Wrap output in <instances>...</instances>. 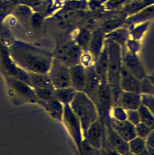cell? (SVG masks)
Masks as SVG:
<instances>
[{"label":"cell","mask_w":154,"mask_h":155,"mask_svg":"<svg viewBox=\"0 0 154 155\" xmlns=\"http://www.w3.org/2000/svg\"><path fill=\"white\" fill-rule=\"evenodd\" d=\"M91 35L86 31H82L77 28L74 31L72 40L83 51H88Z\"/></svg>","instance_id":"7402d4cb"},{"label":"cell","mask_w":154,"mask_h":155,"mask_svg":"<svg viewBox=\"0 0 154 155\" xmlns=\"http://www.w3.org/2000/svg\"><path fill=\"white\" fill-rule=\"evenodd\" d=\"M86 80L85 88L83 91L95 105L98 88L100 85V79L97 74L94 64L86 67Z\"/></svg>","instance_id":"30bf717a"},{"label":"cell","mask_w":154,"mask_h":155,"mask_svg":"<svg viewBox=\"0 0 154 155\" xmlns=\"http://www.w3.org/2000/svg\"><path fill=\"white\" fill-rule=\"evenodd\" d=\"M106 140L109 148L114 153L121 154H130L128 142L121 137L111 127L108 122H104Z\"/></svg>","instance_id":"ba28073f"},{"label":"cell","mask_w":154,"mask_h":155,"mask_svg":"<svg viewBox=\"0 0 154 155\" xmlns=\"http://www.w3.org/2000/svg\"><path fill=\"white\" fill-rule=\"evenodd\" d=\"M31 86L34 87L54 88L48 74L28 72Z\"/></svg>","instance_id":"44dd1931"},{"label":"cell","mask_w":154,"mask_h":155,"mask_svg":"<svg viewBox=\"0 0 154 155\" xmlns=\"http://www.w3.org/2000/svg\"><path fill=\"white\" fill-rule=\"evenodd\" d=\"M146 145L154 148V130L151 131L146 139Z\"/></svg>","instance_id":"4dcf8cb0"},{"label":"cell","mask_w":154,"mask_h":155,"mask_svg":"<svg viewBox=\"0 0 154 155\" xmlns=\"http://www.w3.org/2000/svg\"><path fill=\"white\" fill-rule=\"evenodd\" d=\"M13 61L27 72L48 74L54 54L27 43L15 41L10 48Z\"/></svg>","instance_id":"6da1fadb"},{"label":"cell","mask_w":154,"mask_h":155,"mask_svg":"<svg viewBox=\"0 0 154 155\" xmlns=\"http://www.w3.org/2000/svg\"><path fill=\"white\" fill-rule=\"evenodd\" d=\"M123 64L136 78L140 80L147 77V74L143 65L136 53H134L127 48L121 50Z\"/></svg>","instance_id":"9c48e42d"},{"label":"cell","mask_w":154,"mask_h":155,"mask_svg":"<svg viewBox=\"0 0 154 155\" xmlns=\"http://www.w3.org/2000/svg\"><path fill=\"white\" fill-rule=\"evenodd\" d=\"M62 121L72 138L78 151L81 154V143L83 139L80 120L69 105H64Z\"/></svg>","instance_id":"52a82bcc"},{"label":"cell","mask_w":154,"mask_h":155,"mask_svg":"<svg viewBox=\"0 0 154 155\" xmlns=\"http://www.w3.org/2000/svg\"><path fill=\"white\" fill-rule=\"evenodd\" d=\"M38 100L45 101L54 97V88L34 87Z\"/></svg>","instance_id":"d4e9b609"},{"label":"cell","mask_w":154,"mask_h":155,"mask_svg":"<svg viewBox=\"0 0 154 155\" xmlns=\"http://www.w3.org/2000/svg\"><path fill=\"white\" fill-rule=\"evenodd\" d=\"M7 81L14 92H16L21 97L30 102H37L38 99L34 88L29 84L10 76L7 78Z\"/></svg>","instance_id":"7c38bea8"},{"label":"cell","mask_w":154,"mask_h":155,"mask_svg":"<svg viewBox=\"0 0 154 155\" xmlns=\"http://www.w3.org/2000/svg\"><path fill=\"white\" fill-rule=\"evenodd\" d=\"M128 145L130 154H147L145 139L136 136L128 142Z\"/></svg>","instance_id":"603a6c76"},{"label":"cell","mask_w":154,"mask_h":155,"mask_svg":"<svg viewBox=\"0 0 154 155\" xmlns=\"http://www.w3.org/2000/svg\"><path fill=\"white\" fill-rule=\"evenodd\" d=\"M146 78L154 85V75H149V76H147Z\"/></svg>","instance_id":"d6a6232c"},{"label":"cell","mask_w":154,"mask_h":155,"mask_svg":"<svg viewBox=\"0 0 154 155\" xmlns=\"http://www.w3.org/2000/svg\"><path fill=\"white\" fill-rule=\"evenodd\" d=\"M141 104V94L123 91L120 94L117 105L124 110H138Z\"/></svg>","instance_id":"e0dca14e"},{"label":"cell","mask_w":154,"mask_h":155,"mask_svg":"<svg viewBox=\"0 0 154 155\" xmlns=\"http://www.w3.org/2000/svg\"><path fill=\"white\" fill-rule=\"evenodd\" d=\"M48 74L54 88L71 86L69 67L54 56Z\"/></svg>","instance_id":"8992f818"},{"label":"cell","mask_w":154,"mask_h":155,"mask_svg":"<svg viewBox=\"0 0 154 155\" xmlns=\"http://www.w3.org/2000/svg\"><path fill=\"white\" fill-rule=\"evenodd\" d=\"M127 119L133 125H136L140 122V115L138 110H126Z\"/></svg>","instance_id":"f546056e"},{"label":"cell","mask_w":154,"mask_h":155,"mask_svg":"<svg viewBox=\"0 0 154 155\" xmlns=\"http://www.w3.org/2000/svg\"><path fill=\"white\" fill-rule=\"evenodd\" d=\"M95 106L98 114V119L103 122L110 118V113L113 107V96L107 82H100Z\"/></svg>","instance_id":"5b68a950"},{"label":"cell","mask_w":154,"mask_h":155,"mask_svg":"<svg viewBox=\"0 0 154 155\" xmlns=\"http://www.w3.org/2000/svg\"><path fill=\"white\" fill-rule=\"evenodd\" d=\"M109 63L108 50L106 42L104 41L102 50L94 63L95 70L98 75L100 82H107V72Z\"/></svg>","instance_id":"ac0fdd59"},{"label":"cell","mask_w":154,"mask_h":155,"mask_svg":"<svg viewBox=\"0 0 154 155\" xmlns=\"http://www.w3.org/2000/svg\"><path fill=\"white\" fill-rule=\"evenodd\" d=\"M49 114V115L58 121H62L64 105L55 97L45 100H37V102Z\"/></svg>","instance_id":"2e32d148"},{"label":"cell","mask_w":154,"mask_h":155,"mask_svg":"<svg viewBox=\"0 0 154 155\" xmlns=\"http://www.w3.org/2000/svg\"><path fill=\"white\" fill-rule=\"evenodd\" d=\"M120 87L123 91L141 94V80L133 75L123 64L121 70Z\"/></svg>","instance_id":"8fae6325"},{"label":"cell","mask_w":154,"mask_h":155,"mask_svg":"<svg viewBox=\"0 0 154 155\" xmlns=\"http://www.w3.org/2000/svg\"><path fill=\"white\" fill-rule=\"evenodd\" d=\"M104 40L105 36L100 31H95L91 36L88 51L92 56L94 63L102 50Z\"/></svg>","instance_id":"d6986e66"},{"label":"cell","mask_w":154,"mask_h":155,"mask_svg":"<svg viewBox=\"0 0 154 155\" xmlns=\"http://www.w3.org/2000/svg\"><path fill=\"white\" fill-rule=\"evenodd\" d=\"M3 65L5 70L10 76L20 79L31 86L28 72L18 66L11 58L6 50L2 52Z\"/></svg>","instance_id":"5bb4252c"},{"label":"cell","mask_w":154,"mask_h":155,"mask_svg":"<svg viewBox=\"0 0 154 155\" xmlns=\"http://www.w3.org/2000/svg\"><path fill=\"white\" fill-rule=\"evenodd\" d=\"M135 129L136 136L145 139L152 131L149 127L141 122L135 125Z\"/></svg>","instance_id":"4316f807"},{"label":"cell","mask_w":154,"mask_h":155,"mask_svg":"<svg viewBox=\"0 0 154 155\" xmlns=\"http://www.w3.org/2000/svg\"><path fill=\"white\" fill-rule=\"evenodd\" d=\"M140 122L146 125L152 130H154V116L150 110L141 103L138 108Z\"/></svg>","instance_id":"cb8c5ba5"},{"label":"cell","mask_w":154,"mask_h":155,"mask_svg":"<svg viewBox=\"0 0 154 155\" xmlns=\"http://www.w3.org/2000/svg\"><path fill=\"white\" fill-rule=\"evenodd\" d=\"M106 122L109 123L113 130L121 137L127 142L136 136L135 125L130 123L127 119L119 120L110 117Z\"/></svg>","instance_id":"4fadbf2b"},{"label":"cell","mask_w":154,"mask_h":155,"mask_svg":"<svg viewBox=\"0 0 154 155\" xmlns=\"http://www.w3.org/2000/svg\"><path fill=\"white\" fill-rule=\"evenodd\" d=\"M71 86L77 91H83L86 80V68L80 63L69 67Z\"/></svg>","instance_id":"9a60e30c"},{"label":"cell","mask_w":154,"mask_h":155,"mask_svg":"<svg viewBox=\"0 0 154 155\" xmlns=\"http://www.w3.org/2000/svg\"><path fill=\"white\" fill-rule=\"evenodd\" d=\"M33 24L35 27H39L41 25V16L39 15L34 16L33 18Z\"/></svg>","instance_id":"1f68e13d"},{"label":"cell","mask_w":154,"mask_h":155,"mask_svg":"<svg viewBox=\"0 0 154 155\" xmlns=\"http://www.w3.org/2000/svg\"><path fill=\"white\" fill-rule=\"evenodd\" d=\"M100 150L92 147L85 139H83L81 143V154H99Z\"/></svg>","instance_id":"83f0119b"},{"label":"cell","mask_w":154,"mask_h":155,"mask_svg":"<svg viewBox=\"0 0 154 155\" xmlns=\"http://www.w3.org/2000/svg\"><path fill=\"white\" fill-rule=\"evenodd\" d=\"M82 53V49L71 39L58 45L53 54L70 67L80 64Z\"/></svg>","instance_id":"277c9868"},{"label":"cell","mask_w":154,"mask_h":155,"mask_svg":"<svg viewBox=\"0 0 154 155\" xmlns=\"http://www.w3.org/2000/svg\"><path fill=\"white\" fill-rule=\"evenodd\" d=\"M141 103L146 105L154 116V95L141 94Z\"/></svg>","instance_id":"f1b7e54d"},{"label":"cell","mask_w":154,"mask_h":155,"mask_svg":"<svg viewBox=\"0 0 154 155\" xmlns=\"http://www.w3.org/2000/svg\"><path fill=\"white\" fill-rule=\"evenodd\" d=\"M77 91L71 86L54 89V97L63 105H69Z\"/></svg>","instance_id":"ffe728a7"},{"label":"cell","mask_w":154,"mask_h":155,"mask_svg":"<svg viewBox=\"0 0 154 155\" xmlns=\"http://www.w3.org/2000/svg\"><path fill=\"white\" fill-rule=\"evenodd\" d=\"M69 106L80 120L83 137L89 126L98 119L97 107L92 101L83 91H77Z\"/></svg>","instance_id":"3957f363"},{"label":"cell","mask_w":154,"mask_h":155,"mask_svg":"<svg viewBox=\"0 0 154 155\" xmlns=\"http://www.w3.org/2000/svg\"><path fill=\"white\" fill-rule=\"evenodd\" d=\"M104 41L107 45L109 57L107 82L112 90L113 105H116L122 91L120 87V74L123 65L121 48L118 44L112 40L105 39Z\"/></svg>","instance_id":"7a4b0ae2"},{"label":"cell","mask_w":154,"mask_h":155,"mask_svg":"<svg viewBox=\"0 0 154 155\" xmlns=\"http://www.w3.org/2000/svg\"><path fill=\"white\" fill-rule=\"evenodd\" d=\"M110 117L119 120H126L127 119L126 110L118 105H113L111 110Z\"/></svg>","instance_id":"484cf974"}]
</instances>
